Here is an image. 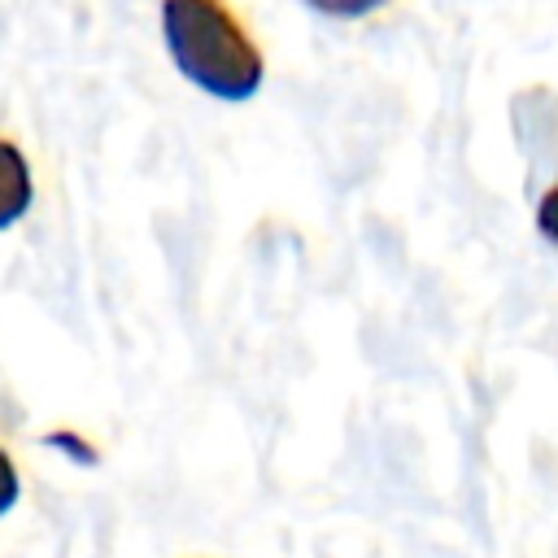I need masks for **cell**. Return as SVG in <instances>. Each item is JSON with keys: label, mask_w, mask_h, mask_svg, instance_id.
Segmentation results:
<instances>
[{"label": "cell", "mask_w": 558, "mask_h": 558, "mask_svg": "<svg viewBox=\"0 0 558 558\" xmlns=\"http://www.w3.org/2000/svg\"><path fill=\"white\" fill-rule=\"evenodd\" d=\"M536 227H541L549 240H558V187L541 196V205H536Z\"/></svg>", "instance_id": "cell-4"}, {"label": "cell", "mask_w": 558, "mask_h": 558, "mask_svg": "<svg viewBox=\"0 0 558 558\" xmlns=\"http://www.w3.org/2000/svg\"><path fill=\"white\" fill-rule=\"evenodd\" d=\"M174 65L218 100H248L262 83V52L222 0H161Z\"/></svg>", "instance_id": "cell-1"}, {"label": "cell", "mask_w": 558, "mask_h": 558, "mask_svg": "<svg viewBox=\"0 0 558 558\" xmlns=\"http://www.w3.org/2000/svg\"><path fill=\"white\" fill-rule=\"evenodd\" d=\"M318 13H331V17H362L371 9H379L384 0H310Z\"/></svg>", "instance_id": "cell-3"}, {"label": "cell", "mask_w": 558, "mask_h": 558, "mask_svg": "<svg viewBox=\"0 0 558 558\" xmlns=\"http://www.w3.org/2000/svg\"><path fill=\"white\" fill-rule=\"evenodd\" d=\"M13 501H17V471H13L9 453L0 449V514H4Z\"/></svg>", "instance_id": "cell-5"}, {"label": "cell", "mask_w": 558, "mask_h": 558, "mask_svg": "<svg viewBox=\"0 0 558 558\" xmlns=\"http://www.w3.org/2000/svg\"><path fill=\"white\" fill-rule=\"evenodd\" d=\"M31 205V170H26V157L0 140V227L17 222Z\"/></svg>", "instance_id": "cell-2"}]
</instances>
